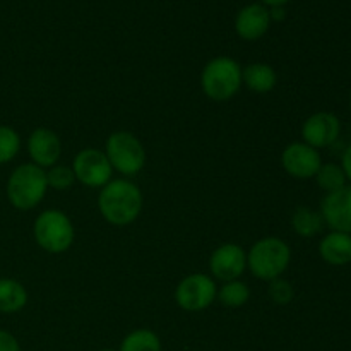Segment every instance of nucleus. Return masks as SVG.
I'll return each instance as SVG.
<instances>
[{
  "instance_id": "1",
  "label": "nucleus",
  "mask_w": 351,
  "mask_h": 351,
  "mask_svg": "<svg viewBox=\"0 0 351 351\" xmlns=\"http://www.w3.org/2000/svg\"><path fill=\"white\" fill-rule=\"evenodd\" d=\"M98 208L103 218L117 226L136 221L143 209V194L139 187L129 180H112L101 187Z\"/></svg>"
},
{
  "instance_id": "2",
  "label": "nucleus",
  "mask_w": 351,
  "mask_h": 351,
  "mask_svg": "<svg viewBox=\"0 0 351 351\" xmlns=\"http://www.w3.org/2000/svg\"><path fill=\"white\" fill-rule=\"evenodd\" d=\"M48 182L43 168L34 163H24L10 173L7 182V197L21 211L33 209L43 201Z\"/></svg>"
},
{
  "instance_id": "3",
  "label": "nucleus",
  "mask_w": 351,
  "mask_h": 351,
  "mask_svg": "<svg viewBox=\"0 0 351 351\" xmlns=\"http://www.w3.org/2000/svg\"><path fill=\"white\" fill-rule=\"evenodd\" d=\"M291 261V250L287 243L276 237H267L252 245L247 254V266L250 273L264 281L281 278Z\"/></svg>"
},
{
  "instance_id": "4",
  "label": "nucleus",
  "mask_w": 351,
  "mask_h": 351,
  "mask_svg": "<svg viewBox=\"0 0 351 351\" xmlns=\"http://www.w3.org/2000/svg\"><path fill=\"white\" fill-rule=\"evenodd\" d=\"M202 91L215 101H226L242 86V67L230 57H216L206 64L201 74Z\"/></svg>"
},
{
  "instance_id": "5",
  "label": "nucleus",
  "mask_w": 351,
  "mask_h": 351,
  "mask_svg": "<svg viewBox=\"0 0 351 351\" xmlns=\"http://www.w3.org/2000/svg\"><path fill=\"white\" fill-rule=\"evenodd\" d=\"M34 240L50 254H62L74 242V226L67 215L57 209L43 211L33 226Z\"/></svg>"
},
{
  "instance_id": "6",
  "label": "nucleus",
  "mask_w": 351,
  "mask_h": 351,
  "mask_svg": "<svg viewBox=\"0 0 351 351\" xmlns=\"http://www.w3.org/2000/svg\"><path fill=\"white\" fill-rule=\"evenodd\" d=\"M106 158L112 168L123 175H136L146 165V151L143 144L130 132H113L106 141Z\"/></svg>"
},
{
  "instance_id": "7",
  "label": "nucleus",
  "mask_w": 351,
  "mask_h": 351,
  "mask_svg": "<svg viewBox=\"0 0 351 351\" xmlns=\"http://www.w3.org/2000/svg\"><path fill=\"white\" fill-rule=\"evenodd\" d=\"M216 298V285L206 274H191L178 283L175 290V302L187 312H199L208 308Z\"/></svg>"
},
{
  "instance_id": "8",
  "label": "nucleus",
  "mask_w": 351,
  "mask_h": 351,
  "mask_svg": "<svg viewBox=\"0 0 351 351\" xmlns=\"http://www.w3.org/2000/svg\"><path fill=\"white\" fill-rule=\"evenodd\" d=\"M72 171L75 180L84 184L86 187H105L112 178L113 168L103 151L88 147L75 154L72 161Z\"/></svg>"
},
{
  "instance_id": "9",
  "label": "nucleus",
  "mask_w": 351,
  "mask_h": 351,
  "mask_svg": "<svg viewBox=\"0 0 351 351\" xmlns=\"http://www.w3.org/2000/svg\"><path fill=\"white\" fill-rule=\"evenodd\" d=\"M281 165L285 171L298 180H307L317 175L322 158L317 149L305 143H293L281 153Z\"/></svg>"
},
{
  "instance_id": "10",
  "label": "nucleus",
  "mask_w": 351,
  "mask_h": 351,
  "mask_svg": "<svg viewBox=\"0 0 351 351\" xmlns=\"http://www.w3.org/2000/svg\"><path fill=\"white\" fill-rule=\"evenodd\" d=\"M341 134V122L335 113L317 112L308 117L302 125V137L304 143L314 149L331 146Z\"/></svg>"
},
{
  "instance_id": "11",
  "label": "nucleus",
  "mask_w": 351,
  "mask_h": 351,
  "mask_svg": "<svg viewBox=\"0 0 351 351\" xmlns=\"http://www.w3.org/2000/svg\"><path fill=\"white\" fill-rule=\"evenodd\" d=\"M321 216L332 232L351 235V185L346 184L339 191L326 194L321 204Z\"/></svg>"
},
{
  "instance_id": "12",
  "label": "nucleus",
  "mask_w": 351,
  "mask_h": 351,
  "mask_svg": "<svg viewBox=\"0 0 351 351\" xmlns=\"http://www.w3.org/2000/svg\"><path fill=\"white\" fill-rule=\"evenodd\" d=\"M245 267L247 254L237 243H223L211 254V259H209V269L213 276L225 283L239 280Z\"/></svg>"
},
{
  "instance_id": "13",
  "label": "nucleus",
  "mask_w": 351,
  "mask_h": 351,
  "mask_svg": "<svg viewBox=\"0 0 351 351\" xmlns=\"http://www.w3.org/2000/svg\"><path fill=\"white\" fill-rule=\"evenodd\" d=\"M27 151L34 165L40 168H51L62 154V143L50 129H36L27 139Z\"/></svg>"
},
{
  "instance_id": "14",
  "label": "nucleus",
  "mask_w": 351,
  "mask_h": 351,
  "mask_svg": "<svg viewBox=\"0 0 351 351\" xmlns=\"http://www.w3.org/2000/svg\"><path fill=\"white\" fill-rule=\"evenodd\" d=\"M271 26L269 9L263 3H250L240 9L235 19V29L242 40L256 41L267 33Z\"/></svg>"
},
{
  "instance_id": "15",
  "label": "nucleus",
  "mask_w": 351,
  "mask_h": 351,
  "mask_svg": "<svg viewBox=\"0 0 351 351\" xmlns=\"http://www.w3.org/2000/svg\"><path fill=\"white\" fill-rule=\"evenodd\" d=\"M322 261L331 266H346L351 263V235L343 232H331L319 243Z\"/></svg>"
},
{
  "instance_id": "16",
  "label": "nucleus",
  "mask_w": 351,
  "mask_h": 351,
  "mask_svg": "<svg viewBox=\"0 0 351 351\" xmlns=\"http://www.w3.org/2000/svg\"><path fill=\"white\" fill-rule=\"evenodd\" d=\"M242 82L257 95L273 91L278 82L274 69L267 64H250L242 69Z\"/></svg>"
},
{
  "instance_id": "17",
  "label": "nucleus",
  "mask_w": 351,
  "mask_h": 351,
  "mask_svg": "<svg viewBox=\"0 0 351 351\" xmlns=\"http://www.w3.org/2000/svg\"><path fill=\"white\" fill-rule=\"evenodd\" d=\"M27 304V291L19 281L0 278V314H16Z\"/></svg>"
},
{
  "instance_id": "18",
  "label": "nucleus",
  "mask_w": 351,
  "mask_h": 351,
  "mask_svg": "<svg viewBox=\"0 0 351 351\" xmlns=\"http://www.w3.org/2000/svg\"><path fill=\"white\" fill-rule=\"evenodd\" d=\"M322 225H324V219H322L321 213L312 211L304 206L295 209L293 216H291V226H293L295 232L300 237H307V239L317 235L322 230Z\"/></svg>"
},
{
  "instance_id": "19",
  "label": "nucleus",
  "mask_w": 351,
  "mask_h": 351,
  "mask_svg": "<svg viewBox=\"0 0 351 351\" xmlns=\"http://www.w3.org/2000/svg\"><path fill=\"white\" fill-rule=\"evenodd\" d=\"M119 351H161V341L149 329H136L123 338Z\"/></svg>"
},
{
  "instance_id": "20",
  "label": "nucleus",
  "mask_w": 351,
  "mask_h": 351,
  "mask_svg": "<svg viewBox=\"0 0 351 351\" xmlns=\"http://www.w3.org/2000/svg\"><path fill=\"white\" fill-rule=\"evenodd\" d=\"M315 180H317L319 187L322 191L329 192H335L339 191L341 187L346 185V175L343 171L341 165H336V163H322L321 168H319L317 175H315Z\"/></svg>"
},
{
  "instance_id": "21",
  "label": "nucleus",
  "mask_w": 351,
  "mask_h": 351,
  "mask_svg": "<svg viewBox=\"0 0 351 351\" xmlns=\"http://www.w3.org/2000/svg\"><path fill=\"white\" fill-rule=\"evenodd\" d=\"M250 291L249 287L242 281H228L218 291V300L226 307H242L249 302Z\"/></svg>"
},
{
  "instance_id": "22",
  "label": "nucleus",
  "mask_w": 351,
  "mask_h": 351,
  "mask_svg": "<svg viewBox=\"0 0 351 351\" xmlns=\"http://www.w3.org/2000/svg\"><path fill=\"white\" fill-rule=\"evenodd\" d=\"M21 139L19 134L14 129L5 125H0V165L9 163L19 153Z\"/></svg>"
},
{
  "instance_id": "23",
  "label": "nucleus",
  "mask_w": 351,
  "mask_h": 351,
  "mask_svg": "<svg viewBox=\"0 0 351 351\" xmlns=\"http://www.w3.org/2000/svg\"><path fill=\"white\" fill-rule=\"evenodd\" d=\"M48 187L55 191H65L71 189L75 182V175L72 168L67 167H51V170L47 173Z\"/></svg>"
},
{
  "instance_id": "24",
  "label": "nucleus",
  "mask_w": 351,
  "mask_h": 351,
  "mask_svg": "<svg viewBox=\"0 0 351 351\" xmlns=\"http://www.w3.org/2000/svg\"><path fill=\"white\" fill-rule=\"evenodd\" d=\"M269 297H271V300H273L274 304H278V305L290 304V302L293 300V297H295L293 287H291L290 281L278 278V280L271 281Z\"/></svg>"
},
{
  "instance_id": "25",
  "label": "nucleus",
  "mask_w": 351,
  "mask_h": 351,
  "mask_svg": "<svg viewBox=\"0 0 351 351\" xmlns=\"http://www.w3.org/2000/svg\"><path fill=\"white\" fill-rule=\"evenodd\" d=\"M0 351H21L16 336L0 329Z\"/></svg>"
},
{
  "instance_id": "26",
  "label": "nucleus",
  "mask_w": 351,
  "mask_h": 351,
  "mask_svg": "<svg viewBox=\"0 0 351 351\" xmlns=\"http://www.w3.org/2000/svg\"><path fill=\"white\" fill-rule=\"evenodd\" d=\"M341 168H343V171H345V175H346V180L351 182V144L348 147H346L345 154H343Z\"/></svg>"
},
{
  "instance_id": "27",
  "label": "nucleus",
  "mask_w": 351,
  "mask_h": 351,
  "mask_svg": "<svg viewBox=\"0 0 351 351\" xmlns=\"http://www.w3.org/2000/svg\"><path fill=\"white\" fill-rule=\"evenodd\" d=\"M271 21H283L287 12H285V7H271L269 10Z\"/></svg>"
},
{
  "instance_id": "28",
  "label": "nucleus",
  "mask_w": 351,
  "mask_h": 351,
  "mask_svg": "<svg viewBox=\"0 0 351 351\" xmlns=\"http://www.w3.org/2000/svg\"><path fill=\"white\" fill-rule=\"evenodd\" d=\"M263 5H269V7H283L285 3H288L290 0H261Z\"/></svg>"
},
{
  "instance_id": "29",
  "label": "nucleus",
  "mask_w": 351,
  "mask_h": 351,
  "mask_svg": "<svg viewBox=\"0 0 351 351\" xmlns=\"http://www.w3.org/2000/svg\"><path fill=\"white\" fill-rule=\"evenodd\" d=\"M99 351H119V350H112V348H105V350H99Z\"/></svg>"
},
{
  "instance_id": "30",
  "label": "nucleus",
  "mask_w": 351,
  "mask_h": 351,
  "mask_svg": "<svg viewBox=\"0 0 351 351\" xmlns=\"http://www.w3.org/2000/svg\"><path fill=\"white\" fill-rule=\"evenodd\" d=\"M350 108H351V93H350Z\"/></svg>"
}]
</instances>
